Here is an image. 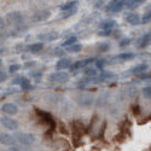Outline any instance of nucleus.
Here are the masks:
<instances>
[{
  "label": "nucleus",
  "instance_id": "1",
  "mask_svg": "<svg viewBox=\"0 0 151 151\" xmlns=\"http://www.w3.org/2000/svg\"><path fill=\"white\" fill-rule=\"evenodd\" d=\"M69 79V74L65 71H57L50 75V80L52 82H57V83H63V82H67Z\"/></svg>",
  "mask_w": 151,
  "mask_h": 151
},
{
  "label": "nucleus",
  "instance_id": "2",
  "mask_svg": "<svg viewBox=\"0 0 151 151\" xmlns=\"http://www.w3.org/2000/svg\"><path fill=\"white\" fill-rule=\"evenodd\" d=\"M6 19L10 24H15V26H17V24H21L23 22V16H22L21 12L14 11V12H9V14L6 15Z\"/></svg>",
  "mask_w": 151,
  "mask_h": 151
},
{
  "label": "nucleus",
  "instance_id": "3",
  "mask_svg": "<svg viewBox=\"0 0 151 151\" xmlns=\"http://www.w3.org/2000/svg\"><path fill=\"white\" fill-rule=\"evenodd\" d=\"M0 122H1V124L9 131H16L18 128V122L16 120H14V119L3 116L1 119H0Z\"/></svg>",
  "mask_w": 151,
  "mask_h": 151
},
{
  "label": "nucleus",
  "instance_id": "4",
  "mask_svg": "<svg viewBox=\"0 0 151 151\" xmlns=\"http://www.w3.org/2000/svg\"><path fill=\"white\" fill-rule=\"evenodd\" d=\"M16 140L18 143L23 144V145H30V144H33L35 142V137L33 134H30V133H21V134L17 135Z\"/></svg>",
  "mask_w": 151,
  "mask_h": 151
},
{
  "label": "nucleus",
  "instance_id": "5",
  "mask_svg": "<svg viewBox=\"0 0 151 151\" xmlns=\"http://www.w3.org/2000/svg\"><path fill=\"white\" fill-rule=\"evenodd\" d=\"M127 0H111L110 4L108 5V10L112 12H119L124 5Z\"/></svg>",
  "mask_w": 151,
  "mask_h": 151
},
{
  "label": "nucleus",
  "instance_id": "6",
  "mask_svg": "<svg viewBox=\"0 0 151 151\" xmlns=\"http://www.w3.org/2000/svg\"><path fill=\"white\" fill-rule=\"evenodd\" d=\"M1 110L5 112V114H7V115H16L18 112V108L14 103H5L1 106Z\"/></svg>",
  "mask_w": 151,
  "mask_h": 151
},
{
  "label": "nucleus",
  "instance_id": "7",
  "mask_svg": "<svg viewBox=\"0 0 151 151\" xmlns=\"http://www.w3.org/2000/svg\"><path fill=\"white\" fill-rule=\"evenodd\" d=\"M16 139L9 133H0V144L4 145H15Z\"/></svg>",
  "mask_w": 151,
  "mask_h": 151
},
{
  "label": "nucleus",
  "instance_id": "8",
  "mask_svg": "<svg viewBox=\"0 0 151 151\" xmlns=\"http://www.w3.org/2000/svg\"><path fill=\"white\" fill-rule=\"evenodd\" d=\"M124 19H126V22H128L129 24H133V26H137V24H139V22H140L139 15L135 14V12H128V14H126Z\"/></svg>",
  "mask_w": 151,
  "mask_h": 151
},
{
  "label": "nucleus",
  "instance_id": "9",
  "mask_svg": "<svg viewBox=\"0 0 151 151\" xmlns=\"http://www.w3.org/2000/svg\"><path fill=\"white\" fill-rule=\"evenodd\" d=\"M94 62V58H88V59H85V60H79L76 63L71 64V70H76V69H81V68H86L88 64Z\"/></svg>",
  "mask_w": 151,
  "mask_h": 151
},
{
  "label": "nucleus",
  "instance_id": "10",
  "mask_svg": "<svg viewBox=\"0 0 151 151\" xmlns=\"http://www.w3.org/2000/svg\"><path fill=\"white\" fill-rule=\"evenodd\" d=\"M39 39L42 41H55L58 39V33L57 32H48L45 34H40Z\"/></svg>",
  "mask_w": 151,
  "mask_h": 151
},
{
  "label": "nucleus",
  "instance_id": "11",
  "mask_svg": "<svg viewBox=\"0 0 151 151\" xmlns=\"http://www.w3.org/2000/svg\"><path fill=\"white\" fill-rule=\"evenodd\" d=\"M115 26H116V22H115L114 19H106V21H104V22L100 23L99 28H100V30H108V32H111L112 28H114Z\"/></svg>",
  "mask_w": 151,
  "mask_h": 151
},
{
  "label": "nucleus",
  "instance_id": "12",
  "mask_svg": "<svg viewBox=\"0 0 151 151\" xmlns=\"http://www.w3.org/2000/svg\"><path fill=\"white\" fill-rule=\"evenodd\" d=\"M36 111H37V114H39L40 115V117L44 120V121H46L47 123H50V124H51L52 126V128L55 127V120H53V117L51 116V115H50L48 114V112H45V111H41V110H39V109H36Z\"/></svg>",
  "mask_w": 151,
  "mask_h": 151
},
{
  "label": "nucleus",
  "instance_id": "13",
  "mask_svg": "<svg viewBox=\"0 0 151 151\" xmlns=\"http://www.w3.org/2000/svg\"><path fill=\"white\" fill-rule=\"evenodd\" d=\"M48 17H50V11L41 10V11L36 12V14L34 15V21L35 22H42V21H46Z\"/></svg>",
  "mask_w": 151,
  "mask_h": 151
},
{
  "label": "nucleus",
  "instance_id": "14",
  "mask_svg": "<svg viewBox=\"0 0 151 151\" xmlns=\"http://www.w3.org/2000/svg\"><path fill=\"white\" fill-rule=\"evenodd\" d=\"M71 65V60L69 58H60L58 62H57V64H56V69L58 70H63V69H67Z\"/></svg>",
  "mask_w": 151,
  "mask_h": 151
},
{
  "label": "nucleus",
  "instance_id": "15",
  "mask_svg": "<svg viewBox=\"0 0 151 151\" xmlns=\"http://www.w3.org/2000/svg\"><path fill=\"white\" fill-rule=\"evenodd\" d=\"M149 42H150V33L149 34H145L142 37H139V39L137 40V46L143 48V47H146L149 45Z\"/></svg>",
  "mask_w": 151,
  "mask_h": 151
},
{
  "label": "nucleus",
  "instance_id": "16",
  "mask_svg": "<svg viewBox=\"0 0 151 151\" xmlns=\"http://www.w3.org/2000/svg\"><path fill=\"white\" fill-rule=\"evenodd\" d=\"M145 0H127L126 1V6H127L128 10H133V9H137L139 7Z\"/></svg>",
  "mask_w": 151,
  "mask_h": 151
},
{
  "label": "nucleus",
  "instance_id": "17",
  "mask_svg": "<svg viewBox=\"0 0 151 151\" xmlns=\"http://www.w3.org/2000/svg\"><path fill=\"white\" fill-rule=\"evenodd\" d=\"M67 51H68V52H71V53H79V52H81V51H82V45L75 42V44H73V45L68 46Z\"/></svg>",
  "mask_w": 151,
  "mask_h": 151
},
{
  "label": "nucleus",
  "instance_id": "18",
  "mask_svg": "<svg viewBox=\"0 0 151 151\" xmlns=\"http://www.w3.org/2000/svg\"><path fill=\"white\" fill-rule=\"evenodd\" d=\"M42 48H44V44H41V42L33 44V45H30V46L28 47V50H29L32 53H37V52H40Z\"/></svg>",
  "mask_w": 151,
  "mask_h": 151
},
{
  "label": "nucleus",
  "instance_id": "19",
  "mask_svg": "<svg viewBox=\"0 0 151 151\" xmlns=\"http://www.w3.org/2000/svg\"><path fill=\"white\" fill-rule=\"evenodd\" d=\"M76 6H78V1L76 0H73V1H69V3H65L64 5H62L60 10L62 11H68V10H70L73 7H76Z\"/></svg>",
  "mask_w": 151,
  "mask_h": 151
},
{
  "label": "nucleus",
  "instance_id": "20",
  "mask_svg": "<svg viewBox=\"0 0 151 151\" xmlns=\"http://www.w3.org/2000/svg\"><path fill=\"white\" fill-rule=\"evenodd\" d=\"M146 68H147V65H145V64H140V65L134 67L131 71H132V73H134V74H142L143 71H145V70H146Z\"/></svg>",
  "mask_w": 151,
  "mask_h": 151
},
{
  "label": "nucleus",
  "instance_id": "21",
  "mask_svg": "<svg viewBox=\"0 0 151 151\" xmlns=\"http://www.w3.org/2000/svg\"><path fill=\"white\" fill-rule=\"evenodd\" d=\"M64 14H63V17L64 18H68V17H70V16H73V15H75L78 12V7H73V9H70V10H68V11H63Z\"/></svg>",
  "mask_w": 151,
  "mask_h": 151
},
{
  "label": "nucleus",
  "instance_id": "22",
  "mask_svg": "<svg viewBox=\"0 0 151 151\" xmlns=\"http://www.w3.org/2000/svg\"><path fill=\"white\" fill-rule=\"evenodd\" d=\"M76 40H78V39H76V36H71V37H69V39H67L62 45L64 46V47H68V46H70V45H73V44L76 42Z\"/></svg>",
  "mask_w": 151,
  "mask_h": 151
},
{
  "label": "nucleus",
  "instance_id": "23",
  "mask_svg": "<svg viewBox=\"0 0 151 151\" xmlns=\"http://www.w3.org/2000/svg\"><path fill=\"white\" fill-rule=\"evenodd\" d=\"M134 57V55L133 53H131V52H127V53H121L120 56H119V58L120 59H122V60H129V59H132Z\"/></svg>",
  "mask_w": 151,
  "mask_h": 151
},
{
  "label": "nucleus",
  "instance_id": "24",
  "mask_svg": "<svg viewBox=\"0 0 151 151\" xmlns=\"http://www.w3.org/2000/svg\"><path fill=\"white\" fill-rule=\"evenodd\" d=\"M85 74L87 75V76H94V75L97 74V70L96 69H93V68H86L85 69Z\"/></svg>",
  "mask_w": 151,
  "mask_h": 151
},
{
  "label": "nucleus",
  "instance_id": "25",
  "mask_svg": "<svg viewBox=\"0 0 151 151\" xmlns=\"http://www.w3.org/2000/svg\"><path fill=\"white\" fill-rule=\"evenodd\" d=\"M109 48H110V45H109V44H100L98 50H99L100 52H108Z\"/></svg>",
  "mask_w": 151,
  "mask_h": 151
},
{
  "label": "nucleus",
  "instance_id": "26",
  "mask_svg": "<svg viewBox=\"0 0 151 151\" xmlns=\"http://www.w3.org/2000/svg\"><path fill=\"white\" fill-rule=\"evenodd\" d=\"M150 18H151V14H150V11H149V12H146V14L143 16V18H142V23H144V24L149 23V22H150Z\"/></svg>",
  "mask_w": 151,
  "mask_h": 151
},
{
  "label": "nucleus",
  "instance_id": "27",
  "mask_svg": "<svg viewBox=\"0 0 151 151\" xmlns=\"http://www.w3.org/2000/svg\"><path fill=\"white\" fill-rule=\"evenodd\" d=\"M21 69V67L18 65V64H12L11 67H10V69H9V71L11 73V74H14V73H16V71H18Z\"/></svg>",
  "mask_w": 151,
  "mask_h": 151
},
{
  "label": "nucleus",
  "instance_id": "28",
  "mask_svg": "<svg viewBox=\"0 0 151 151\" xmlns=\"http://www.w3.org/2000/svg\"><path fill=\"white\" fill-rule=\"evenodd\" d=\"M144 97L145 98H150L151 97V88H150V86L145 87L144 88Z\"/></svg>",
  "mask_w": 151,
  "mask_h": 151
},
{
  "label": "nucleus",
  "instance_id": "29",
  "mask_svg": "<svg viewBox=\"0 0 151 151\" xmlns=\"http://www.w3.org/2000/svg\"><path fill=\"white\" fill-rule=\"evenodd\" d=\"M133 112H134V115H139L140 114V105H134L133 106Z\"/></svg>",
  "mask_w": 151,
  "mask_h": 151
},
{
  "label": "nucleus",
  "instance_id": "30",
  "mask_svg": "<svg viewBox=\"0 0 151 151\" xmlns=\"http://www.w3.org/2000/svg\"><path fill=\"white\" fill-rule=\"evenodd\" d=\"M33 87L30 86V83L28 82V83H24V85H22V90L23 91H28V90H32Z\"/></svg>",
  "mask_w": 151,
  "mask_h": 151
},
{
  "label": "nucleus",
  "instance_id": "31",
  "mask_svg": "<svg viewBox=\"0 0 151 151\" xmlns=\"http://www.w3.org/2000/svg\"><path fill=\"white\" fill-rule=\"evenodd\" d=\"M131 44V39H124V40H122L121 42H120V46H127V45H129Z\"/></svg>",
  "mask_w": 151,
  "mask_h": 151
},
{
  "label": "nucleus",
  "instance_id": "32",
  "mask_svg": "<svg viewBox=\"0 0 151 151\" xmlns=\"http://www.w3.org/2000/svg\"><path fill=\"white\" fill-rule=\"evenodd\" d=\"M6 78H7L6 73H4V71H0V82L5 81V80H6Z\"/></svg>",
  "mask_w": 151,
  "mask_h": 151
},
{
  "label": "nucleus",
  "instance_id": "33",
  "mask_svg": "<svg viewBox=\"0 0 151 151\" xmlns=\"http://www.w3.org/2000/svg\"><path fill=\"white\" fill-rule=\"evenodd\" d=\"M5 28V19L3 17H0V30H3Z\"/></svg>",
  "mask_w": 151,
  "mask_h": 151
},
{
  "label": "nucleus",
  "instance_id": "34",
  "mask_svg": "<svg viewBox=\"0 0 151 151\" xmlns=\"http://www.w3.org/2000/svg\"><path fill=\"white\" fill-rule=\"evenodd\" d=\"M104 60H97V68H99V69H102L103 67H104Z\"/></svg>",
  "mask_w": 151,
  "mask_h": 151
},
{
  "label": "nucleus",
  "instance_id": "35",
  "mask_svg": "<svg viewBox=\"0 0 151 151\" xmlns=\"http://www.w3.org/2000/svg\"><path fill=\"white\" fill-rule=\"evenodd\" d=\"M102 5H103V0H100V1H99V3H98L96 6H97V7H99V6H102Z\"/></svg>",
  "mask_w": 151,
  "mask_h": 151
},
{
  "label": "nucleus",
  "instance_id": "36",
  "mask_svg": "<svg viewBox=\"0 0 151 151\" xmlns=\"http://www.w3.org/2000/svg\"><path fill=\"white\" fill-rule=\"evenodd\" d=\"M1 64H3V62H1V59H0V67H1Z\"/></svg>",
  "mask_w": 151,
  "mask_h": 151
},
{
  "label": "nucleus",
  "instance_id": "37",
  "mask_svg": "<svg viewBox=\"0 0 151 151\" xmlns=\"http://www.w3.org/2000/svg\"><path fill=\"white\" fill-rule=\"evenodd\" d=\"M3 53V50H0V55H1Z\"/></svg>",
  "mask_w": 151,
  "mask_h": 151
}]
</instances>
